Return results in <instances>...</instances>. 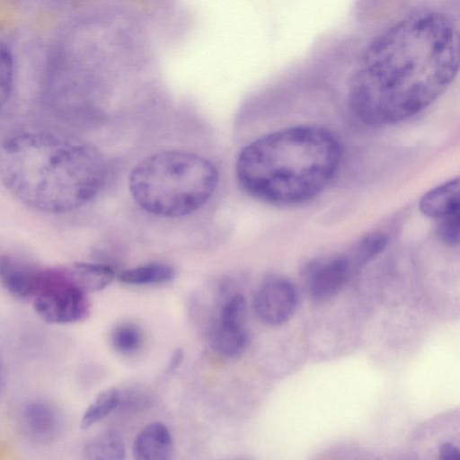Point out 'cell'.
<instances>
[{"instance_id": "6da1fadb", "label": "cell", "mask_w": 460, "mask_h": 460, "mask_svg": "<svg viewBox=\"0 0 460 460\" xmlns=\"http://www.w3.org/2000/svg\"><path fill=\"white\" fill-rule=\"evenodd\" d=\"M459 66V33L453 20L424 10L401 19L364 49L349 84L355 117L369 127L405 121L434 102Z\"/></svg>"}, {"instance_id": "7a4b0ae2", "label": "cell", "mask_w": 460, "mask_h": 460, "mask_svg": "<svg viewBox=\"0 0 460 460\" xmlns=\"http://www.w3.org/2000/svg\"><path fill=\"white\" fill-rule=\"evenodd\" d=\"M108 174L102 152L47 131H22L0 146V180L20 202L44 213L75 210L94 199Z\"/></svg>"}, {"instance_id": "3957f363", "label": "cell", "mask_w": 460, "mask_h": 460, "mask_svg": "<svg viewBox=\"0 0 460 460\" xmlns=\"http://www.w3.org/2000/svg\"><path fill=\"white\" fill-rule=\"evenodd\" d=\"M342 147L336 135L317 125L267 133L244 146L235 163L239 184L253 198L292 206L318 196L336 176Z\"/></svg>"}, {"instance_id": "277c9868", "label": "cell", "mask_w": 460, "mask_h": 460, "mask_svg": "<svg viewBox=\"0 0 460 460\" xmlns=\"http://www.w3.org/2000/svg\"><path fill=\"white\" fill-rule=\"evenodd\" d=\"M218 180L217 167L207 158L187 151L163 150L134 166L128 188L142 209L174 218L203 207L216 191Z\"/></svg>"}, {"instance_id": "5b68a950", "label": "cell", "mask_w": 460, "mask_h": 460, "mask_svg": "<svg viewBox=\"0 0 460 460\" xmlns=\"http://www.w3.org/2000/svg\"><path fill=\"white\" fill-rule=\"evenodd\" d=\"M88 293L71 277L67 267L43 269L32 298L37 314L52 324H68L84 320L90 313Z\"/></svg>"}, {"instance_id": "8992f818", "label": "cell", "mask_w": 460, "mask_h": 460, "mask_svg": "<svg viewBox=\"0 0 460 460\" xmlns=\"http://www.w3.org/2000/svg\"><path fill=\"white\" fill-rule=\"evenodd\" d=\"M209 315L206 337L209 347L226 358L241 356L247 348L246 302L240 292H220Z\"/></svg>"}, {"instance_id": "52a82bcc", "label": "cell", "mask_w": 460, "mask_h": 460, "mask_svg": "<svg viewBox=\"0 0 460 460\" xmlns=\"http://www.w3.org/2000/svg\"><path fill=\"white\" fill-rule=\"evenodd\" d=\"M297 293L293 284L279 276L265 279L256 291L253 308L258 319L269 326H279L294 314Z\"/></svg>"}, {"instance_id": "ba28073f", "label": "cell", "mask_w": 460, "mask_h": 460, "mask_svg": "<svg viewBox=\"0 0 460 460\" xmlns=\"http://www.w3.org/2000/svg\"><path fill=\"white\" fill-rule=\"evenodd\" d=\"M347 253L310 261L303 276L310 296L316 301H325L339 293L355 272Z\"/></svg>"}, {"instance_id": "9c48e42d", "label": "cell", "mask_w": 460, "mask_h": 460, "mask_svg": "<svg viewBox=\"0 0 460 460\" xmlns=\"http://www.w3.org/2000/svg\"><path fill=\"white\" fill-rule=\"evenodd\" d=\"M42 268L10 254H0V283L13 297L32 300L40 282Z\"/></svg>"}, {"instance_id": "30bf717a", "label": "cell", "mask_w": 460, "mask_h": 460, "mask_svg": "<svg viewBox=\"0 0 460 460\" xmlns=\"http://www.w3.org/2000/svg\"><path fill=\"white\" fill-rule=\"evenodd\" d=\"M22 421L29 436L39 442H49L55 438L61 426L58 409L43 399H35L26 403Z\"/></svg>"}, {"instance_id": "8fae6325", "label": "cell", "mask_w": 460, "mask_h": 460, "mask_svg": "<svg viewBox=\"0 0 460 460\" xmlns=\"http://www.w3.org/2000/svg\"><path fill=\"white\" fill-rule=\"evenodd\" d=\"M173 444L169 429L161 422L146 425L133 443L134 460H171Z\"/></svg>"}, {"instance_id": "7c38bea8", "label": "cell", "mask_w": 460, "mask_h": 460, "mask_svg": "<svg viewBox=\"0 0 460 460\" xmlns=\"http://www.w3.org/2000/svg\"><path fill=\"white\" fill-rule=\"evenodd\" d=\"M419 207L424 216L438 220L459 211L458 177L429 190L421 197Z\"/></svg>"}, {"instance_id": "4fadbf2b", "label": "cell", "mask_w": 460, "mask_h": 460, "mask_svg": "<svg viewBox=\"0 0 460 460\" xmlns=\"http://www.w3.org/2000/svg\"><path fill=\"white\" fill-rule=\"evenodd\" d=\"M75 282L86 293L104 289L116 278L112 267L92 262H75L67 267Z\"/></svg>"}, {"instance_id": "5bb4252c", "label": "cell", "mask_w": 460, "mask_h": 460, "mask_svg": "<svg viewBox=\"0 0 460 460\" xmlns=\"http://www.w3.org/2000/svg\"><path fill=\"white\" fill-rule=\"evenodd\" d=\"M174 277V269L168 264L160 262L139 265L118 274L120 282L134 286L164 284L170 282Z\"/></svg>"}, {"instance_id": "9a60e30c", "label": "cell", "mask_w": 460, "mask_h": 460, "mask_svg": "<svg viewBox=\"0 0 460 460\" xmlns=\"http://www.w3.org/2000/svg\"><path fill=\"white\" fill-rule=\"evenodd\" d=\"M125 447L115 430H107L93 438L83 449L80 460H124Z\"/></svg>"}, {"instance_id": "2e32d148", "label": "cell", "mask_w": 460, "mask_h": 460, "mask_svg": "<svg viewBox=\"0 0 460 460\" xmlns=\"http://www.w3.org/2000/svg\"><path fill=\"white\" fill-rule=\"evenodd\" d=\"M387 236L381 232H373L363 236L347 253L355 270H359L386 248Z\"/></svg>"}, {"instance_id": "e0dca14e", "label": "cell", "mask_w": 460, "mask_h": 460, "mask_svg": "<svg viewBox=\"0 0 460 460\" xmlns=\"http://www.w3.org/2000/svg\"><path fill=\"white\" fill-rule=\"evenodd\" d=\"M119 399V392L115 388L100 393L84 412L80 421L81 429H89L108 416L118 406Z\"/></svg>"}, {"instance_id": "ac0fdd59", "label": "cell", "mask_w": 460, "mask_h": 460, "mask_svg": "<svg viewBox=\"0 0 460 460\" xmlns=\"http://www.w3.org/2000/svg\"><path fill=\"white\" fill-rule=\"evenodd\" d=\"M111 341L117 351L128 355L139 349L143 342V334L137 325L122 323L112 330Z\"/></svg>"}, {"instance_id": "d6986e66", "label": "cell", "mask_w": 460, "mask_h": 460, "mask_svg": "<svg viewBox=\"0 0 460 460\" xmlns=\"http://www.w3.org/2000/svg\"><path fill=\"white\" fill-rule=\"evenodd\" d=\"M14 84V60L10 47L0 40V110L10 100Z\"/></svg>"}, {"instance_id": "ffe728a7", "label": "cell", "mask_w": 460, "mask_h": 460, "mask_svg": "<svg viewBox=\"0 0 460 460\" xmlns=\"http://www.w3.org/2000/svg\"><path fill=\"white\" fill-rule=\"evenodd\" d=\"M437 235L446 245L456 247L460 241V216L459 211L454 212L438 219Z\"/></svg>"}, {"instance_id": "44dd1931", "label": "cell", "mask_w": 460, "mask_h": 460, "mask_svg": "<svg viewBox=\"0 0 460 460\" xmlns=\"http://www.w3.org/2000/svg\"><path fill=\"white\" fill-rule=\"evenodd\" d=\"M439 460H460L457 447L450 442H445L439 449Z\"/></svg>"}, {"instance_id": "7402d4cb", "label": "cell", "mask_w": 460, "mask_h": 460, "mask_svg": "<svg viewBox=\"0 0 460 460\" xmlns=\"http://www.w3.org/2000/svg\"><path fill=\"white\" fill-rule=\"evenodd\" d=\"M181 358H182L181 351H180V350L176 351L170 361L167 370L172 371V370L175 369L181 363Z\"/></svg>"}, {"instance_id": "603a6c76", "label": "cell", "mask_w": 460, "mask_h": 460, "mask_svg": "<svg viewBox=\"0 0 460 460\" xmlns=\"http://www.w3.org/2000/svg\"><path fill=\"white\" fill-rule=\"evenodd\" d=\"M1 378H2V369H1V364H0V383H1Z\"/></svg>"}]
</instances>
